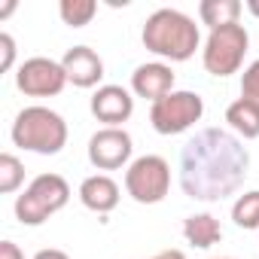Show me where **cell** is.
Here are the masks:
<instances>
[{"mask_svg":"<svg viewBox=\"0 0 259 259\" xmlns=\"http://www.w3.org/2000/svg\"><path fill=\"white\" fill-rule=\"evenodd\" d=\"M250 174V153L226 128H201L180 153V189L195 201L235 195Z\"/></svg>","mask_w":259,"mask_h":259,"instance_id":"obj_1","label":"cell"},{"mask_svg":"<svg viewBox=\"0 0 259 259\" xmlns=\"http://www.w3.org/2000/svg\"><path fill=\"white\" fill-rule=\"evenodd\" d=\"M141 40H144V46L153 55H159L165 61H189L198 52V46H201L198 25L186 13L171 10V7L156 10L147 19Z\"/></svg>","mask_w":259,"mask_h":259,"instance_id":"obj_2","label":"cell"},{"mask_svg":"<svg viewBox=\"0 0 259 259\" xmlns=\"http://www.w3.org/2000/svg\"><path fill=\"white\" fill-rule=\"evenodd\" d=\"M13 144L28 150V153H37V156H55L64 150L67 144V122L61 113L49 110V107H25L16 122H13Z\"/></svg>","mask_w":259,"mask_h":259,"instance_id":"obj_3","label":"cell"},{"mask_svg":"<svg viewBox=\"0 0 259 259\" xmlns=\"http://www.w3.org/2000/svg\"><path fill=\"white\" fill-rule=\"evenodd\" d=\"M70 201V186L61 174H37L28 189L16 198V220L22 226H43L49 217L64 210Z\"/></svg>","mask_w":259,"mask_h":259,"instance_id":"obj_4","label":"cell"},{"mask_svg":"<svg viewBox=\"0 0 259 259\" xmlns=\"http://www.w3.org/2000/svg\"><path fill=\"white\" fill-rule=\"evenodd\" d=\"M247 49H250L247 28L241 22L223 25V28H213L207 34L204 49H201V64L210 76H232V73L241 70Z\"/></svg>","mask_w":259,"mask_h":259,"instance_id":"obj_5","label":"cell"},{"mask_svg":"<svg viewBox=\"0 0 259 259\" xmlns=\"http://www.w3.org/2000/svg\"><path fill=\"white\" fill-rule=\"evenodd\" d=\"M201 116H204V98L186 89H174L171 95H165L150 107V122L165 138L189 132L195 122H201Z\"/></svg>","mask_w":259,"mask_h":259,"instance_id":"obj_6","label":"cell"},{"mask_svg":"<svg viewBox=\"0 0 259 259\" xmlns=\"http://www.w3.org/2000/svg\"><path fill=\"white\" fill-rule=\"evenodd\" d=\"M171 189V165L162 156H141L125 171V192L138 204H159Z\"/></svg>","mask_w":259,"mask_h":259,"instance_id":"obj_7","label":"cell"},{"mask_svg":"<svg viewBox=\"0 0 259 259\" xmlns=\"http://www.w3.org/2000/svg\"><path fill=\"white\" fill-rule=\"evenodd\" d=\"M16 85H19V92H25L31 98H55V95L64 92L67 73H64L61 61L46 58V55H34V58L19 64Z\"/></svg>","mask_w":259,"mask_h":259,"instance_id":"obj_8","label":"cell"},{"mask_svg":"<svg viewBox=\"0 0 259 259\" xmlns=\"http://www.w3.org/2000/svg\"><path fill=\"white\" fill-rule=\"evenodd\" d=\"M135 144L125 128H101L89 138V162L98 171H119L132 162Z\"/></svg>","mask_w":259,"mask_h":259,"instance_id":"obj_9","label":"cell"},{"mask_svg":"<svg viewBox=\"0 0 259 259\" xmlns=\"http://www.w3.org/2000/svg\"><path fill=\"white\" fill-rule=\"evenodd\" d=\"M92 116L98 122H104V128H122V122L132 119L135 113V98L122 85H98L92 95Z\"/></svg>","mask_w":259,"mask_h":259,"instance_id":"obj_10","label":"cell"},{"mask_svg":"<svg viewBox=\"0 0 259 259\" xmlns=\"http://www.w3.org/2000/svg\"><path fill=\"white\" fill-rule=\"evenodd\" d=\"M61 67L67 73V82H73L76 89H95L104 79V61L89 46H70L61 58Z\"/></svg>","mask_w":259,"mask_h":259,"instance_id":"obj_11","label":"cell"},{"mask_svg":"<svg viewBox=\"0 0 259 259\" xmlns=\"http://www.w3.org/2000/svg\"><path fill=\"white\" fill-rule=\"evenodd\" d=\"M132 92L138 98H147V101H162L165 95L174 92V70L171 64L165 61H147L141 67H135L132 73Z\"/></svg>","mask_w":259,"mask_h":259,"instance_id":"obj_12","label":"cell"},{"mask_svg":"<svg viewBox=\"0 0 259 259\" xmlns=\"http://www.w3.org/2000/svg\"><path fill=\"white\" fill-rule=\"evenodd\" d=\"M79 201L95 213H110L119 204V183L107 174H92L79 183Z\"/></svg>","mask_w":259,"mask_h":259,"instance_id":"obj_13","label":"cell"},{"mask_svg":"<svg viewBox=\"0 0 259 259\" xmlns=\"http://www.w3.org/2000/svg\"><path fill=\"white\" fill-rule=\"evenodd\" d=\"M183 238H186L192 247L207 250V247L220 244V238H223V226H220L217 217H210V213H192V217L183 220Z\"/></svg>","mask_w":259,"mask_h":259,"instance_id":"obj_14","label":"cell"},{"mask_svg":"<svg viewBox=\"0 0 259 259\" xmlns=\"http://www.w3.org/2000/svg\"><path fill=\"white\" fill-rule=\"evenodd\" d=\"M226 122H229L232 132L238 138H244V141L259 138V107L244 101V98H238V101H232L226 107Z\"/></svg>","mask_w":259,"mask_h":259,"instance_id":"obj_15","label":"cell"},{"mask_svg":"<svg viewBox=\"0 0 259 259\" xmlns=\"http://www.w3.org/2000/svg\"><path fill=\"white\" fill-rule=\"evenodd\" d=\"M241 10H244L241 0H201L198 4V16L210 31L223 28V25H235Z\"/></svg>","mask_w":259,"mask_h":259,"instance_id":"obj_16","label":"cell"},{"mask_svg":"<svg viewBox=\"0 0 259 259\" xmlns=\"http://www.w3.org/2000/svg\"><path fill=\"white\" fill-rule=\"evenodd\" d=\"M232 220L238 229H253L259 232V189H250L235 198L232 204Z\"/></svg>","mask_w":259,"mask_h":259,"instance_id":"obj_17","label":"cell"},{"mask_svg":"<svg viewBox=\"0 0 259 259\" xmlns=\"http://www.w3.org/2000/svg\"><path fill=\"white\" fill-rule=\"evenodd\" d=\"M58 13H61V22L70 25V28H85L95 13H98V4L95 0H61L58 4Z\"/></svg>","mask_w":259,"mask_h":259,"instance_id":"obj_18","label":"cell"},{"mask_svg":"<svg viewBox=\"0 0 259 259\" xmlns=\"http://www.w3.org/2000/svg\"><path fill=\"white\" fill-rule=\"evenodd\" d=\"M22 183H25V165L13 153H4L0 156V192L13 195Z\"/></svg>","mask_w":259,"mask_h":259,"instance_id":"obj_19","label":"cell"},{"mask_svg":"<svg viewBox=\"0 0 259 259\" xmlns=\"http://www.w3.org/2000/svg\"><path fill=\"white\" fill-rule=\"evenodd\" d=\"M241 98L259 107V58L250 61L241 73Z\"/></svg>","mask_w":259,"mask_h":259,"instance_id":"obj_20","label":"cell"},{"mask_svg":"<svg viewBox=\"0 0 259 259\" xmlns=\"http://www.w3.org/2000/svg\"><path fill=\"white\" fill-rule=\"evenodd\" d=\"M0 49H4V58H0V70H10V67L16 64V40H13V34L0 31Z\"/></svg>","mask_w":259,"mask_h":259,"instance_id":"obj_21","label":"cell"},{"mask_svg":"<svg viewBox=\"0 0 259 259\" xmlns=\"http://www.w3.org/2000/svg\"><path fill=\"white\" fill-rule=\"evenodd\" d=\"M0 259H25L16 241H0Z\"/></svg>","mask_w":259,"mask_h":259,"instance_id":"obj_22","label":"cell"},{"mask_svg":"<svg viewBox=\"0 0 259 259\" xmlns=\"http://www.w3.org/2000/svg\"><path fill=\"white\" fill-rule=\"evenodd\" d=\"M34 259H70L64 250H58V247H46V250H40Z\"/></svg>","mask_w":259,"mask_h":259,"instance_id":"obj_23","label":"cell"},{"mask_svg":"<svg viewBox=\"0 0 259 259\" xmlns=\"http://www.w3.org/2000/svg\"><path fill=\"white\" fill-rule=\"evenodd\" d=\"M153 259H186V253H183V250H162V253H156Z\"/></svg>","mask_w":259,"mask_h":259,"instance_id":"obj_24","label":"cell"},{"mask_svg":"<svg viewBox=\"0 0 259 259\" xmlns=\"http://www.w3.org/2000/svg\"><path fill=\"white\" fill-rule=\"evenodd\" d=\"M244 7H247V13H250V16H256V19H259V0H247Z\"/></svg>","mask_w":259,"mask_h":259,"instance_id":"obj_25","label":"cell"},{"mask_svg":"<svg viewBox=\"0 0 259 259\" xmlns=\"http://www.w3.org/2000/svg\"><path fill=\"white\" fill-rule=\"evenodd\" d=\"M13 10H16V0H10V4H7V7H4V10H0V19H7V16H10V13H13Z\"/></svg>","mask_w":259,"mask_h":259,"instance_id":"obj_26","label":"cell"},{"mask_svg":"<svg viewBox=\"0 0 259 259\" xmlns=\"http://www.w3.org/2000/svg\"><path fill=\"white\" fill-rule=\"evenodd\" d=\"M213 259H232V256H213Z\"/></svg>","mask_w":259,"mask_h":259,"instance_id":"obj_27","label":"cell"}]
</instances>
